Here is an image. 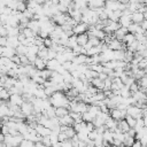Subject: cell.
Returning a JSON list of instances; mask_svg holds the SVG:
<instances>
[{"label": "cell", "instance_id": "39", "mask_svg": "<svg viewBox=\"0 0 147 147\" xmlns=\"http://www.w3.org/2000/svg\"><path fill=\"white\" fill-rule=\"evenodd\" d=\"M137 28H138V24H136V23H131L126 29H127V32H130V33H136Z\"/></svg>", "mask_w": 147, "mask_h": 147}, {"label": "cell", "instance_id": "32", "mask_svg": "<svg viewBox=\"0 0 147 147\" xmlns=\"http://www.w3.org/2000/svg\"><path fill=\"white\" fill-rule=\"evenodd\" d=\"M26 9V2L25 1H18L16 6V10L18 11H24Z\"/></svg>", "mask_w": 147, "mask_h": 147}, {"label": "cell", "instance_id": "37", "mask_svg": "<svg viewBox=\"0 0 147 147\" xmlns=\"http://www.w3.org/2000/svg\"><path fill=\"white\" fill-rule=\"evenodd\" d=\"M41 144H42L44 146H46V147H51V146H52V142H51L48 136H45V137L41 138Z\"/></svg>", "mask_w": 147, "mask_h": 147}, {"label": "cell", "instance_id": "61", "mask_svg": "<svg viewBox=\"0 0 147 147\" xmlns=\"http://www.w3.org/2000/svg\"><path fill=\"white\" fill-rule=\"evenodd\" d=\"M86 1H88V0H86Z\"/></svg>", "mask_w": 147, "mask_h": 147}, {"label": "cell", "instance_id": "50", "mask_svg": "<svg viewBox=\"0 0 147 147\" xmlns=\"http://www.w3.org/2000/svg\"><path fill=\"white\" fill-rule=\"evenodd\" d=\"M7 44V37H0V46H6Z\"/></svg>", "mask_w": 147, "mask_h": 147}, {"label": "cell", "instance_id": "58", "mask_svg": "<svg viewBox=\"0 0 147 147\" xmlns=\"http://www.w3.org/2000/svg\"><path fill=\"white\" fill-rule=\"evenodd\" d=\"M23 1H25V2H28V1H30V0H23Z\"/></svg>", "mask_w": 147, "mask_h": 147}, {"label": "cell", "instance_id": "26", "mask_svg": "<svg viewBox=\"0 0 147 147\" xmlns=\"http://www.w3.org/2000/svg\"><path fill=\"white\" fill-rule=\"evenodd\" d=\"M26 54H33V55H37V52H38V46L37 45H30V46H26Z\"/></svg>", "mask_w": 147, "mask_h": 147}, {"label": "cell", "instance_id": "20", "mask_svg": "<svg viewBox=\"0 0 147 147\" xmlns=\"http://www.w3.org/2000/svg\"><path fill=\"white\" fill-rule=\"evenodd\" d=\"M117 127L123 132V133H125V132H127L129 131V129H130V126L127 125V123H126V121L123 118V119H121V121H118V125H117Z\"/></svg>", "mask_w": 147, "mask_h": 147}, {"label": "cell", "instance_id": "55", "mask_svg": "<svg viewBox=\"0 0 147 147\" xmlns=\"http://www.w3.org/2000/svg\"><path fill=\"white\" fill-rule=\"evenodd\" d=\"M2 51H3V46H0V56L2 55Z\"/></svg>", "mask_w": 147, "mask_h": 147}, {"label": "cell", "instance_id": "36", "mask_svg": "<svg viewBox=\"0 0 147 147\" xmlns=\"http://www.w3.org/2000/svg\"><path fill=\"white\" fill-rule=\"evenodd\" d=\"M18 59H20V63H21L22 65L29 64V60H28V57H26L25 54H21V55H18Z\"/></svg>", "mask_w": 147, "mask_h": 147}, {"label": "cell", "instance_id": "28", "mask_svg": "<svg viewBox=\"0 0 147 147\" xmlns=\"http://www.w3.org/2000/svg\"><path fill=\"white\" fill-rule=\"evenodd\" d=\"M101 41H102V40H100V39L93 37V36H91V37H88V41H87V42H88L91 46H98L99 44H101Z\"/></svg>", "mask_w": 147, "mask_h": 147}, {"label": "cell", "instance_id": "2", "mask_svg": "<svg viewBox=\"0 0 147 147\" xmlns=\"http://www.w3.org/2000/svg\"><path fill=\"white\" fill-rule=\"evenodd\" d=\"M109 116L113 119L121 121V119H123L126 116V110H121L118 108H113V109L109 110Z\"/></svg>", "mask_w": 147, "mask_h": 147}, {"label": "cell", "instance_id": "56", "mask_svg": "<svg viewBox=\"0 0 147 147\" xmlns=\"http://www.w3.org/2000/svg\"><path fill=\"white\" fill-rule=\"evenodd\" d=\"M116 147H125V146H124V145H123V144H121V145H119V146H116Z\"/></svg>", "mask_w": 147, "mask_h": 147}, {"label": "cell", "instance_id": "1", "mask_svg": "<svg viewBox=\"0 0 147 147\" xmlns=\"http://www.w3.org/2000/svg\"><path fill=\"white\" fill-rule=\"evenodd\" d=\"M125 110H126V115H130V116H132V117L136 118V119L142 117V116H141V109L138 108V107L134 106V105H130V106H127Z\"/></svg>", "mask_w": 147, "mask_h": 147}, {"label": "cell", "instance_id": "43", "mask_svg": "<svg viewBox=\"0 0 147 147\" xmlns=\"http://www.w3.org/2000/svg\"><path fill=\"white\" fill-rule=\"evenodd\" d=\"M44 45L47 47V48H49L52 45H53V41H52V39L49 38V37H47V38H45L44 39Z\"/></svg>", "mask_w": 147, "mask_h": 147}, {"label": "cell", "instance_id": "17", "mask_svg": "<svg viewBox=\"0 0 147 147\" xmlns=\"http://www.w3.org/2000/svg\"><path fill=\"white\" fill-rule=\"evenodd\" d=\"M18 45H20V41H18V39H17L16 36H15V37H10V36L7 37V44H6V46L16 48Z\"/></svg>", "mask_w": 147, "mask_h": 147}, {"label": "cell", "instance_id": "12", "mask_svg": "<svg viewBox=\"0 0 147 147\" xmlns=\"http://www.w3.org/2000/svg\"><path fill=\"white\" fill-rule=\"evenodd\" d=\"M145 17H144V14L142 13H139V11H134L131 14V21L132 23H136V24H139L141 21H144Z\"/></svg>", "mask_w": 147, "mask_h": 147}, {"label": "cell", "instance_id": "40", "mask_svg": "<svg viewBox=\"0 0 147 147\" xmlns=\"http://www.w3.org/2000/svg\"><path fill=\"white\" fill-rule=\"evenodd\" d=\"M69 138L64 134V132H60V133H57V141L59 142H63V141H65V140H68Z\"/></svg>", "mask_w": 147, "mask_h": 147}, {"label": "cell", "instance_id": "27", "mask_svg": "<svg viewBox=\"0 0 147 147\" xmlns=\"http://www.w3.org/2000/svg\"><path fill=\"white\" fill-rule=\"evenodd\" d=\"M64 134H65L69 139H71V138L76 134V131L74 130V127H72V126H67V129L64 130Z\"/></svg>", "mask_w": 147, "mask_h": 147}, {"label": "cell", "instance_id": "13", "mask_svg": "<svg viewBox=\"0 0 147 147\" xmlns=\"http://www.w3.org/2000/svg\"><path fill=\"white\" fill-rule=\"evenodd\" d=\"M126 33H127V29H126V28H123V26H119V28L114 32V37H115L116 39H118V40L122 41L123 37H124Z\"/></svg>", "mask_w": 147, "mask_h": 147}, {"label": "cell", "instance_id": "42", "mask_svg": "<svg viewBox=\"0 0 147 147\" xmlns=\"http://www.w3.org/2000/svg\"><path fill=\"white\" fill-rule=\"evenodd\" d=\"M102 141H103V139H102V136H101V134H98V136H96V138L93 140V142H94V146H99V145H102Z\"/></svg>", "mask_w": 147, "mask_h": 147}, {"label": "cell", "instance_id": "51", "mask_svg": "<svg viewBox=\"0 0 147 147\" xmlns=\"http://www.w3.org/2000/svg\"><path fill=\"white\" fill-rule=\"evenodd\" d=\"M72 2V0H59V3H63L68 7V5H70Z\"/></svg>", "mask_w": 147, "mask_h": 147}, {"label": "cell", "instance_id": "44", "mask_svg": "<svg viewBox=\"0 0 147 147\" xmlns=\"http://www.w3.org/2000/svg\"><path fill=\"white\" fill-rule=\"evenodd\" d=\"M98 18H99L100 21H105V20H107V18H108V16H107V14L105 13V10H102L101 13H99V14H98Z\"/></svg>", "mask_w": 147, "mask_h": 147}, {"label": "cell", "instance_id": "38", "mask_svg": "<svg viewBox=\"0 0 147 147\" xmlns=\"http://www.w3.org/2000/svg\"><path fill=\"white\" fill-rule=\"evenodd\" d=\"M138 68L139 69H146V67H147V60H146V57H142L139 62H138Z\"/></svg>", "mask_w": 147, "mask_h": 147}, {"label": "cell", "instance_id": "35", "mask_svg": "<svg viewBox=\"0 0 147 147\" xmlns=\"http://www.w3.org/2000/svg\"><path fill=\"white\" fill-rule=\"evenodd\" d=\"M56 54H57V53H56L54 49H52V48H48V49H47V60H52V59H55Z\"/></svg>", "mask_w": 147, "mask_h": 147}, {"label": "cell", "instance_id": "16", "mask_svg": "<svg viewBox=\"0 0 147 147\" xmlns=\"http://www.w3.org/2000/svg\"><path fill=\"white\" fill-rule=\"evenodd\" d=\"M59 65H60V63L56 61V59L47 60V62H46V68H47L48 70H51V71H55Z\"/></svg>", "mask_w": 147, "mask_h": 147}, {"label": "cell", "instance_id": "24", "mask_svg": "<svg viewBox=\"0 0 147 147\" xmlns=\"http://www.w3.org/2000/svg\"><path fill=\"white\" fill-rule=\"evenodd\" d=\"M9 96H10V94H9L8 90H7V88H3V87H2V90L0 91V100L7 101V100L9 99Z\"/></svg>", "mask_w": 147, "mask_h": 147}, {"label": "cell", "instance_id": "3", "mask_svg": "<svg viewBox=\"0 0 147 147\" xmlns=\"http://www.w3.org/2000/svg\"><path fill=\"white\" fill-rule=\"evenodd\" d=\"M20 110L26 117V116H29L33 113V105L29 101H23V103L20 106Z\"/></svg>", "mask_w": 147, "mask_h": 147}, {"label": "cell", "instance_id": "46", "mask_svg": "<svg viewBox=\"0 0 147 147\" xmlns=\"http://www.w3.org/2000/svg\"><path fill=\"white\" fill-rule=\"evenodd\" d=\"M61 147H74V146H72V144H71L70 139H68V140H65V141L61 142Z\"/></svg>", "mask_w": 147, "mask_h": 147}, {"label": "cell", "instance_id": "18", "mask_svg": "<svg viewBox=\"0 0 147 147\" xmlns=\"http://www.w3.org/2000/svg\"><path fill=\"white\" fill-rule=\"evenodd\" d=\"M101 53V48H100V44L98 46H92L86 51V55L87 56H92V55H96Z\"/></svg>", "mask_w": 147, "mask_h": 147}, {"label": "cell", "instance_id": "41", "mask_svg": "<svg viewBox=\"0 0 147 147\" xmlns=\"http://www.w3.org/2000/svg\"><path fill=\"white\" fill-rule=\"evenodd\" d=\"M7 36H8V31H7L6 24L0 25V37H7Z\"/></svg>", "mask_w": 147, "mask_h": 147}, {"label": "cell", "instance_id": "15", "mask_svg": "<svg viewBox=\"0 0 147 147\" xmlns=\"http://www.w3.org/2000/svg\"><path fill=\"white\" fill-rule=\"evenodd\" d=\"M76 41H77V45H79V46H84V45L88 41V36H87L86 33L76 34Z\"/></svg>", "mask_w": 147, "mask_h": 147}, {"label": "cell", "instance_id": "21", "mask_svg": "<svg viewBox=\"0 0 147 147\" xmlns=\"http://www.w3.org/2000/svg\"><path fill=\"white\" fill-rule=\"evenodd\" d=\"M133 142H134V138L127 136V133H124V139H123V142H122V144H123L125 147H131Z\"/></svg>", "mask_w": 147, "mask_h": 147}, {"label": "cell", "instance_id": "25", "mask_svg": "<svg viewBox=\"0 0 147 147\" xmlns=\"http://www.w3.org/2000/svg\"><path fill=\"white\" fill-rule=\"evenodd\" d=\"M22 33L25 36V38H32V37H36V36H37V34H36L31 29H29V28H24L23 31H22Z\"/></svg>", "mask_w": 147, "mask_h": 147}, {"label": "cell", "instance_id": "49", "mask_svg": "<svg viewBox=\"0 0 147 147\" xmlns=\"http://www.w3.org/2000/svg\"><path fill=\"white\" fill-rule=\"evenodd\" d=\"M107 77H108V76H107L105 72H99V74H98V78L101 79V80H105Z\"/></svg>", "mask_w": 147, "mask_h": 147}, {"label": "cell", "instance_id": "11", "mask_svg": "<svg viewBox=\"0 0 147 147\" xmlns=\"http://www.w3.org/2000/svg\"><path fill=\"white\" fill-rule=\"evenodd\" d=\"M46 62L47 60H44V59H40V57H36L34 62H33V67L37 69V70H42L46 68Z\"/></svg>", "mask_w": 147, "mask_h": 147}, {"label": "cell", "instance_id": "31", "mask_svg": "<svg viewBox=\"0 0 147 147\" xmlns=\"http://www.w3.org/2000/svg\"><path fill=\"white\" fill-rule=\"evenodd\" d=\"M124 119L126 121V123H127V125H129L130 127H134V125H136V118H133V117L130 116V115H126V116L124 117Z\"/></svg>", "mask_w": 147, "mask_h": 147}, {"label": "cell", "instance_id": "47", "mask_svg": "<svg viewBox=\"0 0 147 147\" xmlns=\"http://www.w3.org/2000/svg\"><path fill=\"white\" fill-rule=\"evenodd\" d=\"M139 26L144 30V31H146V29H147V21L146 20H144V21H141L140 23H139Z\"/></svg>", "mask_w": 147, "mask_h": 147}, {"label": "cell", "instance_id": "7", "mask_svg": "<svg viewBox=\"0 0 147 147\" xmlns=\"http://www.w3.org/2000/svg\"><path fill=\"white\" fill-rule=\"evenodd\" d=\"M9 102L11 103V105H16V106H21L22 103H23V98H22V95L21 94H18V93H16V94H10V96H9Z\"/></svg>", "mask_w": 147, "mask_h": 147}, {"label": "cell", "instance_id": "4", "mask_svg": "<svg viewBox=\"0 0 147 147\" xmlns=\"http://www.w3.org/2000/svg\"><path fill=\"white\" fill-rule=\"evenodd\" d=\"M87 28H88L87 24H85V23H83V22H79V23H77L71 30H72L74 34H82V33H85V32L87 31Z\"/></svg>", "mask_w": 147, "mask_h": 147}, {"label": "cell", "instance_id": "19", "mask_svg": "<svg viewBox=\"0 0 147 147\" xmlns=\"http://www.w3.org/2000/svg\"><path fill=\"white\" fill-rule=\"evenodd\" d=\"M136 40V38H134V34L133 33H130V32H127L124 37H123V39H122V42H124L126 46H129L131 42H133Z\"/></svg>", "mask_w": 147, "mask_h": 147}, {"label": "cell", "instance_id": "54", "mask_svg": "<svg viewBox=\"0 0 147 147\" xmlns=\"http://www.w3.org/2000/svg\"><path fill=\"white\" fill-rule=\"evenodd\" d=\"M146 1H147V0H138V3H144V5H146Z\"/></svg>", "mask_w": 147, "mask_h": 147}, {"label": "cell", "instance_id": "22", "mask_svg": "<svg viewBox=\"0 0 147 147\" xmlns=\"http://www.w3.org/2000/svg\"><path fill=\"white\" fill-rule=\"evenodd\" d=\"M68 113H69V110L64 107H56L55 108V116L56 117H62V116L67 115Z\"/></svg>", "mask_w": 147, "mask_h": 147}, {"label": "cell", "instance_id": "8", "mask_svg": "<svg viewBox=\"0 0 147 147\" xmlns=\"http://www.w3.org/2000/svg\"><path fill=\"white\" fill-rule=\"evenodd\" d=\"M87 7L90 9L101 8V7H105V1L103 0H88L87 1Z\"/></svg>", "mask_w": 147, "mask_h": 147}, {"label": "cell", "instance_id": "23", "mask_svg": "<svg viewBox=\"0 0 147 147\" xmlns=\"http://www.w3.org/2000/svg\"><path fill=\"white\" fill-rule=\"evenodd\" d=\"M132 96L136 99V101H142V100H146V94L145 92H141V91H137L132 94Z\"/></svg>", "mask_w": 147, "mask_h": 147}, {"label": "cell", "instance_id": "6", "mask_svg": "<svg viewBox=\"0 0 147 147\" xmlns=\"http://www.w3.org/2000/svg\"><path fill=\"white\" fill-rule=\"evenodd\" d=\"M34 130H36V132H37V134H39V136H41V137H45V136H48V134H51V129H48V127H45L44 125H41V124H37L36 125V127H34Z\"/></svg>", "mask_w": 147, "mask_h": 147}, {"label": "cell", "instance_id": "14", "mask_svg": "<svg viewBox=\"0 0 147 147\" xmlns=\"http://www.w3.org/2000/svg\"><path fill=\"white\" fill-rule=\"evenodd\" d=\"M15 54H16L15 48L9 47V46H3V51H2V55H1V56H5V57L10 59V57L14 56Z\"/></svg>", "mask_w": 147, "mask_h": 147}, {"label": "cell", "instance_id": "9", "mask_svg": "<svg viewBox=\"0 0 147 147\" xmlns=\"http://www.w3.org/2000/svg\"><path fill=\"white\" fill-rule=\"evenodd\" d=\"M118 23H119L121 26L127 28V26L132 23V21H131V15H122V16L118 18Z\"/></svg>", "mask_w": 147, "mask_h": 147}, {"label": "cell", "instance_id": "34", "mask_svg": "<svg viewBox=\"0 0 147 147\" xmlns=\"http://www.w3.org/2000/svg\"><path fill=\"white\" fill-rule=\"evenodd\" d=\"M139 90V85H138V83L137 82H134V83H132L130 86H129V91H130V93H131V95L134 93V92H137Z\"/></svg>", "mask_w": 147, "mask_h": 147}, {"label": "cell", "instance_id": "57", "mask_svg": "<svg viewBox=\"0 0 147 147\" xmlns=\"http://www.w3.org/2000/svg\"><path fill=\"white\" fill-rule=\"evenodd\" d=\"M1 90H2V86H1V85H0V91H1Z\"/></svg>", "mask_w": 147, "mask_h": 147}, {"label": "cell", "instance_id": "45", "mask_svg": "<svg viewBox=\"0 0 147 147\" xmlns=\"http://www.w3.org/2000/svg\"><path fill=\"white\" fill-rule=\"evenodd\" d=\"M95 127H94V125H93V123L92 122H86V130H87V132H91L92 130H94Z\"/></svg>", "mask_w": 147, "mask_h": 147}, {"label": "cell", "instance_id": "5", "mask_svg": "<svg viewBox=\"0 0 147 147\" xmlns=\"http://www.w3.org/2000/svg\"><path fill=\"white\" fill-rule=\"evenodd\" d=\"M108 48L111 49V51H118V49H122V41L116 39V38H113L108 44Z\"/></svg>", "mask_w": 147, "mask_h": 147}, {"label": "cell", "instance_id": "52", "mask_svg": "<svg viewBox=\"0 0 147 147\" xmlns=\"http://www.w3.org/2000/svg\"><path fill=\"white\" fill-rule=\"evenodd\" d=\"M36 2H37V5H40V6H42V3L46 1V0H34Z\"/></svg>", "mask_w": 147, "mask_h": 147}, {"label": "cell", "instance_id": "60", "mask_svg": "<svg viewBox=\"0 0 147 147\" xmlns=\"http://www.w3.org/2000/svg\"><path fill=\"white\" fill-rule=\"evenodd\" d=\"M103 1H107V0H103Z\"/></svg>", "mask_w": 147, "mask_h": 147}, {"label": "cell", "instance_id": "10", "mask_svg": "<svg viewBox=\"0 0 147 147\" xmlns=\"http://www.w3.org/2000/svg\"><path fill=\"white\" fill-rule=\"evenodd\" d=\"M26 28H29V29H31L36 34H38V32H39V30H40V26H39V22L37 21V20H30L29 22H28V25H26Z\"/></svg>", "mask_w": 147, "mask_h": 147}, {"label": "cell", "instance_id": "48", "mask_svg": "<svg viewBox=\"0 0 147 147\" xmlns=\"http://www.w3.org/2000/svg\"><path fill=\"white\" fill-rule=\"evenodd\" d=\"M139 141H140L141 146H146V141H147V134L142 136V137H141V138L139 139Z\"/></svg>", "mask_w": 147, "mask_h": 147}, {"label": "cell", "instance_id": "33", "mask_svg": "<svg viewBox=\"0 0 147 147\" xmlns=\"http://www.w3.org/2000/svg\"><path fill=\"white\" fill-rule=\"evenodd\" d=\"M138 85H139V87L146 88V87H147V77L144 76V77L139 78V79H138Z\"/></svg>", "mask_w": 147, "mask_h": 147}, {"label": "cell", "instance_id": "29", "mask_svg": "<svg viewBox=\"0 0 147 147\" xmlns=\"http://www.w3.org/2000/svg\"><path fill=\"white\" fill-rule=\"evenodd\" d=\"M26 46H24V45H22V44H20L16 48H15V51H16V54L17 55H21V54H26Z\"/></svg>", "mask_w": 147, "mask_h": 147}, {"label": "cell", "instance_id": "59", "mask_svg": "<svg viewBox=\"0 0 147 147\" xmlns=\"http://www.w3.org/2000/svg\"><path fill=\"white\" fill-rule=\"evenodd\" d=\"M110 147H116V146H113V145H110Z\"/></svg>", "mask_w": 147, "mask_h": 147}, {"label": "cell", "instance_id": "30", "mask_svg": "<svg viewBox=\"0 0 147 147\" xmlns=\"http://www.w3.org/2000/svg\"><path fill=\"white\" fill-rule=\"evenodd\" d=\"M93 118H94V117H93V116H92L87 110H86V111H84V113L82 114V119H83L84 122H92V121H93Z\"/></svg>", "mask_w": 147, "mask_h": 147}, {"label": "cell", "instance_id": "53", "mask_svg": "<svg viewBox=\"0 0 147 147\" xmlns=\"http://www.w3.org/2000/svg\"><path fill=\"white\" fill-rule=\"evenodd\" d=\"M49 1H51L53 5H57V3H59V0H49Z\"/></svg>", "mask_w": 147, "mask_h": 147}]
</instances>
